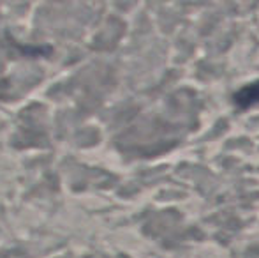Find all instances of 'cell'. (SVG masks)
Returning <instances> with one entry per match:
<instances>
[{"mask_svg":"<svg viewBox=\"0 0 259 258\" xmlns=\"http://www.w3.org/2000/svg\"><path fill=\"white\" fill-rule=\"evenodd\" d=\"M233 99H235L236 106H240V108H250V106H254V104H259V80L242 87V89L233 96Z\"/></svg>","mask_w":259,"mask_h":258,"instance_id":"obj_1","label":"cell"}]
</instances>
